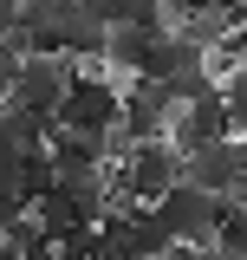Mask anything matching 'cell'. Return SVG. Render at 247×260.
<instances>
[{"instance_id": "9", "label": "cell", "mask_w": 247, "mask_h": 260, "mask_svg": "<svg viewBox=\"0 0 247 260\" xmlns=\"http://www.w3.org/2000/svg\"><path fill=\"white\" fill-rule=\"evenodd\" d=\"M234 202H247V137H241V176H234Z\"/></svg>"}, {"instance_id": "10", "label": "cell", "mask_w": 247, "mask_h": 260, "mask_svg": "<svg viewBox=\"0 0 247 260\" xmlns=\"http://www.w3.org/2000/svg\"><path fill=\"white\" fill-rule=\"evenodd\" d=\"M208 260H247L241 247H228V241H215V247H208Z\"/></svg>"}, {"instance_id": "7", "label": "cell", "mask_w": 247, "mask_h": 260, "mask_svg": "<svg viewBox=\"0 0 247 260\" xmlns=\"http://www.w3.org/2000/svg\"><path fill=\"white\" fill-rule=\"evenodd\" d=\"M234 176H241V130L234 137H208L202 150H189V182H202V189L234 202Z\"/></svg>"}, {"instance_id": "4", "label": "cell", "mask_w": 247, "mask_h": 260, "mask_svg": "<svg viewBox=\"0 0 247 260\" xmlns=\"http://www.w3.org/2000/svg\"><path fill=\"white\" fill-rule=\"evenodd\" d=\"M59 124H78V130H91V137H111V130L123 124V91H117V78H104L98 65H78V78H72V91H65Z\"/></svg>"}, {"instance_id": "5", "label": "cell", "mask_w": 247, "mask_h": 260, "mask_svg": "<svg viewBox=\"0 0 247 260\" xmlns=\"http://www.w3.org/2000/svg\"><path fill=\"white\" fill-rule=\"evenodd\" d=\"M59 182V162L52 150H0V221L26 215L39 195Z\"/></svg>"}, {"instance_id": "3", "label": "cell", "mask_w": 247, "mask_h": 260, "mask_svg": "<svg viewBox=\"0 0 247 260\" xmlns=\"http://www.w3.org/2000/svg\"><path fill=\"white\" fill-rule=\"evenodd\" d=\"M156 208H163V221L176 228V241H195V247H215V241H221V221H228V195L202 189V182H189V176L163 195Z\"/></svg>"}, {"instance_id": "6", "label": "cell", "mask_w": 247, "mask_h": 260, "mask_svg": "<svg viewBox=\"0 0 247 260\" xmlns=\"http://www.w3.org/2000/svg\"><path fill=\"white\" fill-rule=\"evenodd\" d=\"M176 111H182V91L169 78H130L123 85V124L137 137H169Z\"/></svg>"}, {"instance_id": "1", "label": "cell", "mask_w": 247, "mask_h": 260, "mask_svg": "<svg viewBox=\"0 0 247 260\" xmlns=\"http://www.w3.org/2000/svg\"><path fill=\"white\" fill-rule=\"evenodd\" d=\"M72 78H78V59H72V52H46V46L7 52V104H26L39 117H59L65 111Z\"/></svg>"}, {"instance_id": "8", "label": "cell", "mask_w": 247, "mask_h": 260, "mask_svg": "<svg viewBox=\"0 0 247 260\" xmlns=\"http://www.w3.org/2000/svg\"><path fill=\"white\" fill-rule=\"evenodd\" d=\"M221 241L247 254V202H228V221H221Z\"/></svg>"}, {"instance_id": "2", "label": "cell", "mask_w": 247, "mask_h": 260, "mask_svg": "<svg viewBox=\"0 0 247 260\" xmlns=\"http://www.w3.org/2000/svg\"><path fill=\"white\" fill-rule=\"evenodd\" d=\"M111 169H117V195H130V202H163V195L189 176V156L169 137H137Z\"/></svg>"}]
</instances>
